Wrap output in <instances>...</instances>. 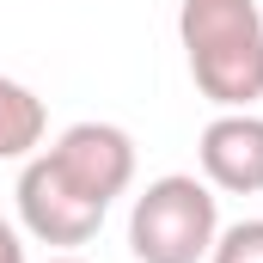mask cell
<instances>
[{
	"label": "cell",
	"mask_w": 263,
	"mask_h": 263,
	"mask_svg": "<svg viewBox=\"0 0 263 263\" xmlns=\"http://www.w3.org/2000/svg\"><path fill=\"white\" fill-rule=\"evenodd\" d=\"M12 196H18V227H25L37 245H55V251H80V245H92L98 227H104V214H110V208H98V202L80 196L62 172L43 159V147L25 159Z\"/></svg>",
	"instance_id": "obj_3"
},
{
	"label": "cell",
	"mask_w": 263,
	"mask_h": 263,
	"mask_svg": "<svg viewBox=\"0 0 263 263\" xmlns=\"http://www.w3.org/2000/svg\"><path fill=\"white\" fill-rule=\"evenodd\" d=\"M208 263H263V220H233V227H220Z\"/></svg>",
	"instance_id": "obj_7"
},
{
	"label": "cell",
	"mask_w": 263,
	"mask_h": 263,
	"mask_svg": "<svg viewBox=\"0 0 263 263\" xmlns=\"http://www.w3.org/2000/svg\"><path fill=\"white\" fill-rule=\"evenodd\" d=\"M178 43L190 80L214 110H251L263 98V6L257 0H184Z\"/></svg>",
	"instance_id": "obj_1"
},
{
	"label": "cell",
	"mask_w": 263,
	"mask_h": 263,
	"mask_svg": "<svg viewBox=\"0 0 263 263\" xmlns=\"http://www.w3.org/2000/svg\"><path fill=\"white\" fill-rule=\"evenodd\" d=\"M220 233V196L196 172L153 178L129 208V251L135 263H208Z\"/></svg>",
	"instance_id": "obj_2"
},
{
	"label": "cell",
	"mask_w": 263,
	"mask_h": 263,
	"mask_svg": "<svg viewBox=\"0 0 263 263\" xmlns=\"http://www.w3.org/2000/svg\"><path fill=\"white\" fill-rule=\"evenodd\" d=\"M0 263H25V239L12 220H0Z\"/></svg>",
	"instance_id": "obj_8"
},
{
	"label": "cell",
	"mask_w": 263,
	"mask_h": 263,
	"mask_svg": "<svg viewBox=\"0 0 263 263\" xmlns=\"http://www.w3.org/2000/svg\"><path fill=\"white\" fill-rule=\"evenodd\" d=\"M49 263H86V257H73V251H62V257H49Z\"/></svg>",
	"instance_id": "obj_9"
},
{
	"label": "cell",
	"mask_w": 263,
	"mask_h": 263,
	"mask_svg": "<svg viewBox=\"0 0 263 263\" xmlns=\"http://www.w3.org/2000/svg\"><path fill=\"white\" fill-rule=\"evenodd\" d=\"M202 184L227 196H263V117L257 110H220L196 141Z\"/></svg>",
	"instance_id": "obj_5"
},
{
	"label": "cell",
	"mask_w": 263,
	"mask_h": 263,
	"mask_svg": "<svg viewBox=\"0 0 263 263\" xmlns=\"http://www.w3.org/2000/svg\"><path fill=\"white\" fill-rule=\"evenodd\" d=\"M43 135H49L43 98H37L25 80L0 73V159H31V153L43 147Z\"/></svg>",
	"instance_id": "obj_6"
},
{
	"label": "cell",
	"mask_w": 263,
	"mask_h": 263,
	"mask_svg": "<svg viewBox=\"0 0 263 263\" xmlns=\"http://www.w3.org/2000/svg\"><path fill=\"white\" fill-rule=\"evenodd\" d=\"M43 159H49L86 202H98V208H110V202L135 184V141H129V129H117V123H67V129L43 147Z\"/></svg>",
	"instance_id": "obj_4"
}]
</instances>
